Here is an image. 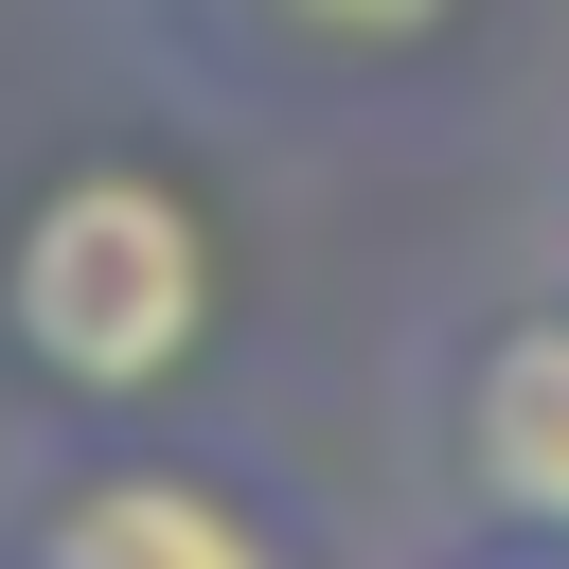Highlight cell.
<instances>
[{"instance_id": "6da1fadb", "label": "cell", "mask_w": 569, "mask_h": 569, "mask_svg": "<svg viewBox=\"0 0 569 569\" xmlns=\"http://www.w3.org/2000/svg\"><path fill=\"white\" fill-rule=\"evenodd\" d=\"M0 338L53 409L124 427L213 356V213L160 160H53L0 213Z\"/></svg>"}, {"instance_id": "7a4b0ae2", "label": "cell", "mask_w": 569, "mask_h": 569, "mask_svg": "<svg viewBox=\"0 0 569 569\" xmlns=\"http://www.w3.org/2000/svg\"><path fill=\"white\" fill-rule=\"evenodd\" d=\"M0 569H302V551H284V516L231 462L107 427V445H53L36 462V498L0 516Z\"/></svg>"}, {"instance_id": "3957f363", "label": "cell", "mask_w": 569, "mask_h": 569, "mask_svg": "<svg viewBox=\"0 0 569 569\" xmlns=\"http://www.w3.org/2000/svg\"><path fill=\"white\" fill-rule=\"evenodd\" d=\"M445 445H462V498L480 533L516 551H569V284L551 302H498L445 373Z\"/></svg>"}, {"instance_id": "277c9868", "label": "cell", "mask_w": 569, "mask_h": 569, "mask_svg": "<svg viewBox=\"0 0 569 569\" xmlns=\"http://www.w3.org/2000/svg\"><path fill=\"white\" fill-rule=\"evenodd\" d=\"M142 18H160V53L213 71V89H302V107H338V89L427 71L480 0H142Z\"/></svg>"}, {"instance_id": "5b68a950", "label": "cell", "mask_w": 569, "mask_h": 569, "mask_svg": "<svg viewBox=\"0 0 569 569\" xmlns=\"http://www.w3.org/2000/svg\"><path fill=\"white\" fill-rule=\"evenodd\" d=\"M462 569H569V551H516V533H480V551H462Z\"/></svg>"}]
</instances>
